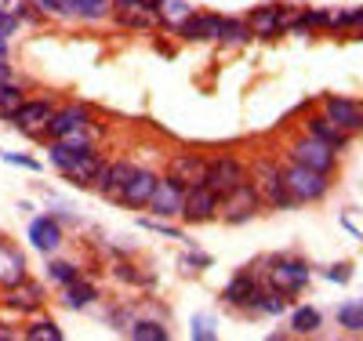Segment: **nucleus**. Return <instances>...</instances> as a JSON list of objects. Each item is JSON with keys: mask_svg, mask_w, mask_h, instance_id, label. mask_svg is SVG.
I'll list each match as a JSON object with an SVG mask.
<instances>
[{"mask_svg": "<svg viewBox=\"0 0 363 341\" xmlns=\"http://www.w3.org/2000/svg\"><path fill=\"white\" fill-rule=\"evenodd\" d=\"M258 203L262 200H258V189H255L251 181H240L236 189H229L225 196H218V211L225 214L229 222H247L251 214L258 211Z\"/></svg>", "mask_w": 363, "mask_h": 341, "instance_id": "4", "label": "nucleus"}, {"mask_svg": "<svg viewBox=\"0 0 363 341\" xmlns=\"http://www.w3.org/2000/svg\"><path fill=\"white\" fill-rule=\"evenodd\" d=\"M135 4H142V8H149V11H157V8H164V0H135Z\"/></svg>", "mask_w": 363, "mask_h": 341, "instance_id": "40", "label": "nucleus"}, {"mask_svg": "<svg viewBox=\"0 0 363 341\" xmlns=\"http://www.w3.org/2000/svg\"><path fill=\"white\" fill-rule=\"evenodd\" d=\"M29 240H33L37 251L51 255L58 243H62V229H58V222L51 218H33V225H29Z\"/></svg>", "mask_w": 363, "mask_h": 341, "instance_id": "21", "label": "nucleus"}, {"mask_svg": "<svg viewBox=\"0 0 363 341\" xmlns=\"http://www.w3.org/2000/svg\"><path fill=\"white\" fill-rule=\"evenodd\" d=\"M186 15H189V8L182 4V0H171V4L164 8V22H178L182 26V22H186Z\"/></svg>", "mask_w": 363, "mask_h": 341, "instance_id": "33", "label": "nucleus"}, {"mask_svg": "<svg viewBox=\"0 0 363 341\" xmlns=\"http://www.w3.org/2000/svg\"><path fill=\"white\" fill-rule=\"evenodd\" d=\"M66 298H69V305H73V308H84V305L95 301V287L84 284V280H73V284L66 287Z\"/></svg>", "mask_w": 363, "mask_h": 341, "instance_id": "27", "label": "nucleus"}, {"mask_svg": "<svg viewBox=\"0 0 363 341\" xmlns=\"http://www.w3.org/2000/svg\"><path fill=\"white\" fill-rule=\"evenodd\" d=\"M153 189H157V174L135 167V174H131L128 185H124V193H120V203L131 207V211H142V207L149 203V196H153Z\"/></svg>", "mask_w": 363, "mask_h": 341, "instance_id": "13", "label": "nucleus"}, {"mask_svg": "<svg viewBox=\"0 0 363 341\" xmlns=\"http://www.w3.org/2000/svg\"><path fill=\"white\" fill-rule=\"evenodd\" d=\"M22 87H15L11 80H4L0 84V120H11L18 109H22Z\"/></svg>", "mask_w": 363, "mask_h": 341, "instance_id": "25", "label": "nucleus"}, {"mask_svg": "<svg viewBox=\"0 0 363 341\" xmlns=\"http://www.w3.org/2000/svg\"><path fill=\"white\" fill-rule=\"evenodd\" d=\"M113 4H135V0H113Z\"/></svg>", "mask_w": 363, "mask_h": 341, "instance_id": "44", "label": "nucleus"}, {"mask_svg": "<svg viewBox=\"0 0 363 341\" xmlns=\"http://www.w3.org/2000/svg\"><path fill=\"white\" fill-rule=\"evenodd\" d=\"M255 189H258V200H265V203H272V207H291L294 200H291V193H287V185H284V174L277 171V167H269V164H262L258 171H255Z\"/></svg>", "mask_w": 363, "mask_h": 341, "instance_id": "10", "label": "nucleus"}, {"mask_svg": "<svg viewBox=\"0 0 363 341\" xmlns=\"http://www.w3.org/2000/svg\"><path fill=\"white\" fill-rule=\"evenodd\" d=\"M327 276H330V280H342V284H345L349 276H352V269H349V265H338V269H330Z\"/></svg>", "mask_w": 363, "mask_h": 341, "instance_id": "39", "label": "nucleus"}, {"mask_svg": "<svg viewBox=\"0 0 363 341\" xmlns=\"http://www.w3.org/2000/svg\"><path fill=\"white\" fill-rule=\"evenodd\" d=\"M284 174V185L294 203H309V200H320L327 193V174L313 171V167H301V164H291Z\"/></svg>", "mask_w": 363, "mask_h": 341, "instance_id": "2", "label": "nucleus"}, {"mask_svg": "<svg viewBox=\"0 0 363 341\" xmlns=\"http://www.w3.org/2000/svg\"><path fill=\"white\" fill-rule=\"evenodd\" d=\"M338 323L352 334H363V301L359 305H342L338 308Z\"/></svg>", "mask_w": 363, "mask_h": 341, "instance_id": "26", "label": "nucleus"}, {"mask_svg": "<svg viewBox=\"0 0 363 341\" xmlns=\"http://www.w3.org/2000/svg\"><path fill=\"white\" fill-rule=\"evenodd\" d=\"M167 174H171V178H178L182 185H200V181L207 178V160H203V157H196V152H182V157H174V160H171Z\"/></svg>", "mask_w": 363, "mask_h": 341, "instance_id": "15", "label": "nucleus"}, {"mask_svg": "<svg viewBox=\"0 0 363 341\" xmlns=\"http://www.w3.org/2000/svg\"><path fill=\"white\" fill-rule=\"evenodd\" d=\"M26 341H62V327L55 323H33L26 330Z\"/></svg>", "mask_w": 363, "mask_h": 341, "instance_id": "31", "label": "nucleus"}, {"mask_svg": "<svg viewBox=\"0 0 363 341\" xmlns=\"http://www.w3.org/2000/svg\"><path fill=\"white\" fill-rule=\"evenodd\" d=\"M193 337H200V341L215 337V330H211V320H193Z\"/></svg>", "mask_w": 363, "mask_h": 341, "instance_id": "34", "label": "nucleus"}, {"mask_svg": "<svg viewBox=\"0 0 363 341\" xmlns=\"http://www.w3.org/2000/svg\"><path fill=\"white\" fill-rule=\"evenodd\" d=\"M359 109H363V106H359Z\"/></svg>", "mask_w": 363, "mask_h": 341, "instance_id": "45", "label": "nucleus"}, {"mask_svg": "<svg viewBox=\"0 0 363 341\" xmlns=\"http://www.w3.org/2000/svg\"><path fill=\"white\" fill-rule=\"evenodd\" d=\"M309 284V265L306 262H272L269 269V287L280 294H298Z\"/></svg>", "mask_w": 363, "mask_h": 341, "instance_id": "9", "label": "nucleus"}, {"mask_svg": "<svg viewBox=\"0 0 363 341\" xmlns=\"http://www.w3.org/2000/svg\"><path fill=\"white\" fill-rule=\"evenodd\" d=\"M0 337H11V330H4V327H0Z\"/></svg>", "mask_w": 363, "mask_h": 341, "instance_id": "43", "label": "nucleus"}, {"mask_svg": "<svg viewBox=\"0 0 363 341\" xmlns=\"http://www.w3.org/2000/svg\"><path fill=\"white\" fill-rule=\"evenodd\" d=\"M327 120H335L338 128L349 135V131H359L363 128V109L349 99H327Z\"/></svg>", "mask_w": 363, "mask_h": 341, "instance_id": "18", "label": "nucleus"}, {"mask_svg": "<svg viewBox=\"0 0 363 341\" xmlns=\"http://www.w3.org/2000/svg\"><path fill=\"white\" fill-rule=\"evenodd\" d=\"M11 308H18V313H37V308L44 305V294L37 284H29V280H18L15 287H8V298H4Z\"/></svg>", "mask_w": 363, "mask_h": 341, "instance_id": "20", "label": "nucleus"}, {"mask_svg": "<svg viewBox=\"0 0 363 341\" xmlns=\"http://www.w3.org/2000/svg\"><path fill=\"white\" fill-rule=\"evenodd\" d=\"M4 160H8V164H22V167H29V171H37V167H40L37 160H29V157H18V152H4Z\"/></svg>", "mask_w": 363, "mask_h": 341, "instance_id": "36", "label": "nucleus"}, {"mask_svg": "<svg viewBox=\"0 0 363 341\" xmlns=\"http://www.w3.org/2000/svg\"><path fill=\"white\" fill-rule=\"evenodd\" d=\"M135 174V167L128 164V160H116V164H109V167H102V174H99V193L102 196H109V200H120V193H124V185H128V178Z\"/></svg>", "mask_w": 363, "mask_h": 341, "instance_id": "16", "label": "nucleus"}, {"mask_svg": "<svg viewBox=\"0 0 363 341\" xmlns=\"http://www.w3.org/2000/svg\"><path fill=\"white\" fill-rule=\"evenodd\" d=\"M309 135L313 138H320V142H327V145H345V131L338 128L335 120H327V116H316V120H309Z\"/></svg>", "mask_w": 363, "mask_h": 341, "instance_id": "22", "label": "nucleus"}, {"mask_svg": "<svg viewBox=\"0 0 363 341\" xmlns=\"http://www.w3.org/2000/svg\"><path fill=\"white\" fill-rule=\"evenodd\" d=\"M182 200H186V185L167 174V178H157V189H153L145 207L153 211L157 218H174V214H182Z\"/></svg>", "mask_w": 363, "mask_h": 341, "instance_id": "5", "label": "nucleus"}, {"mask_svg": "<svg viewBox=\"0 0 363 341\" xmlns=\"http://www.w3.org/2000/svg\"><path fill=\"white\" fill-rule=\"evenodd\" d=\"M51 116H55V106L44 99H33V102H22V109L11 116V123L22 135H40V131H48Z\"/></svg>", "mask_w": 363, "mask_h": 341, "instance_id": "11", "label": "nucleus"}, {"mask_svg": "<svg viewBox=\"0 0 363 341\" xmlns=\"http://www.w3.org/2000/svg\"><path fill=\"white\" fill-rule=\"evenodd\" d=\"M29 4V0H0V11H8V15H15L18 18V11Z\"/></svg>", "mask_w": 363, "mask_h": 341, "instance_id": "37", "label": "nucleus"}, {"mask_svg": "<svg viewBox=\"0 0 363 341\" xmlns=\"http://www.w3.org/2000/svg\"><path fill=\"white\" fill-rule=\"evenodd\" d=\"M18 280H26V255L11 243H0V287H15Z\"/></svg>", "mask_w": 363, "mask_h": 341, "instance_id": "17", "label": "nucleus"}, {"mask_svg": "<svg viewBox=\"0 0 363 341\" xmlns=\"http://www.w3.org/2000/svg\"><path fill=\"white\" fill-rule=\"evenodd\" d=\"M40 4V11H48V15H66L62 11V0H37Z\"/></svg>", "mask_w": 363, "mask_h": 341, "instance_id": "38", "label": "nucleus"}, {"mask_svg": "<svg viewBox=\"0 0 363 341\" xmlns=\"http://www.w3.org/2000/svg\"><path fill=\"white\" fill-rule=\"evenodd\" d=\"M203 181H207L218 196H225L229 189H236L240 181H247V174H244V164H240V160L218 157V160H207V178H203Z\"/></svg>", "mask_w": 363, "mask_h": 341, "instance_id": "8", "label": "nucleus"}, {"mask_svg": "<svg viewBox=\"0 0 363 341\" xmlns=\"http://www.w3.org/2000/svg\"><path fill=\"white\" fill-rule=\"evenodd\" d=\"M131 337H138V341H167V327H160L153 320H142V323L131 327Z\"/></svg>", "mask_w": 363, "mask_h": 341, "instance_id": "29", "label": "nucleus"}, {"mask_svg": "<svg viewBox=\"0 0 363 341\" xmlns=\"http://www.w3.org/2000/svg\"><path fill=\"white\" fill-rule=\"evenodd\" d=\"M291 327H294V334H313L320 327V313L316 308H298L291 316Z\"/></svg>", "mask_w": 363, "mask_h": 341, "instance_id": "28", "label": "nucleus"}, {"mask_svg": "<svg viewBox=\"0 0 363 341\" xmlns=\"http://www.w3.org/2000/svg\"><path fill=\"white\" fill-rule=\"evenodd\" d=\"M48 276H51L55 284H62V287H69L73 280H80V269H73L69 262H51V265H48Z\"/></svg>", "mask_w": 363, "mask_h": 341, "instance_id": "30", "label": "nucleus"}, {"mask_svg": "<svg viewBox=\"0 0 363 341\" xmlns=\"http://www.w3.org/2000/svg\"><path fill=\"white\" fill-rule=\"evenodd\" d=\"M8 80V66H4V58H0V84Z\"/></svg>", "mask_w": 363, "mask_h": 341, "instance_id": "42", "label": "nucleus"}, {"mask_svg": "<svg viewBox=\"0 0 363 341\" xmlns=\"http://www.w3.org/2000/svg\"><path fill=\"white\" fill-rule=\"evenodd\" d=\"M215 211H218V193L211 189L207 181H200V185H186V200H182V218H186V222H207V218H215Z\"/></svg>", "mask_w": 363, "mask_h": 341, "instance_id": "6", "label": "nucleus"}, {"mask_svg": "<svg viewBox=\"0 0 363 341\" xmlns=\"http://www.w3.org/2000/svg\"><path fill=\"white\" fill-rule=\"evenodd\" d=\"M116 18L135 29V26H153L157 22V11H149L142 4H116Z\"/></svg>", "mask_w": 363, "mask_h": 341, "instance_id": "24", "label": "nucleus"}, {"mask_svg": "<svg viewBox=\"0 0 363 341\" xmlns=\"http://www.w3.org/2000/svg\"><path fill=\"white\" fill-rule=\"evenodd\" d=\"M15 26H18V18H15V15L0 11V37H11V33H15Z\"/></svg>", "mask_w": 363, "mask_h": 341, "instance_id": "35", "label": "nucleus"}, {"mask_svg": "<svg viewBox=\"0 0 363 341\" xmlns=\"http://www.w3.org/2000/svg\"><path fill=\"white\" fill-rule=\"evenodd\" d=\"M222 40H229V44H244V40H251V26L225 18V26H222Z\"/></svg>", "mask_w": 363, "mask_h": 341, "instance_id": "32", "label": "nucleus"}, {"mask_svg": "<svg viewBox=\"0 0 363 341\" xmlns=\"http://www.w3.org/2000/svg\"><path fill=\"white\" fill-rule=\"evenodd\" d=\"M62 11L80 18H102L109 11V0H62Z\"/></svg>", "mask_w": 363, "mask_h": 341, "instance_id": "23", "label": "nucleus"}, {"mask_svg": "<svg viewBox=\"0 0 363 341\" xmlns=\"http://www.w3.org/2000/svg\"><path fill=\"white\" fill-rule=\"evenodd\" d=\"M0 58H8V37H0Z\"/></svg>", "mask_w": 363, "mask_h": 341, "instance_id": "41", "label": "nucleus"}, {"mask_svg": "<svg viewBox=\"0 0 363 341\" xmlns=\"http://www.w3.org/2000/svg\"><path fill=\"white\" fill-rule=\"evenodd\" d=\"M291 15L284 8H255L247 26H251V37H280L284 29H291Z\"/></svg>", "mask_w": 363, "mask_h": 341, "instance_id": "12", "label": "nucleus"}, {"mask_svg": "<svg viewBox=\"0 0 363 341\" xmlns=\"http://www.w3.org/2000/svg\"><path fill=\"white\" fill-rule=\"evenodd\" d=\"M291 157H294V164H301V167H313V171H320V174H327L330 167H335V145H327V142H320V138H301L294 149H291Z\"/></svg>", "mask_w": 363, "mask_h": 341, "instance_id": "7", "label": "nucleus"}, {"mask_svg": "<svg viewBox=\"0 0 363 341\" xmlns=\"http://www.w3.org/2000/svg\"><path fill=\"white\" fill-rule=\"evenodd\" d=\"M222 26H225L222 15H193L189 11L178 29L186 40H222Z\"/></svg>", "mask_w": 363, "mask_h": 341, "instance_id": "14", "label": "nucleus"}, {"mask_svg": "<svg viewBox=\"0 0 363 341\" xmlns=\"http://www.w3.org/2000/svg\"><path fill=\"white\" fill-rule=\"evenodd\" d=\"M258 298H262V287L255 284V276L240 272L236 280L225 287V301L229 305H247V308H258Z\"/></svg>", "mask_w": 363, "mask_h": 341, "instance_id": "19", "label": "nucleus"}, {"mask_svg": "<svg viewBox=\"0 0 363 341\" xmlns=\"http://www.w3.org/2000/svg\"><path fill=\"white\" fill-rule=\"evenodd\" d=\"M51 164L62 171L73 185H95L102 174V160L95 157L91 145H66V142H55L51 145Z\"/></svg>", "mask_w": 363, "mask_h": 341, "instance_id": "1", "label": "nucleus"}, {"mask_svg": "<svg viewBox=\"0 0 363 341\" xmlns=\"http://www.w3.org/2000/svg\"><path fill=\"white\" fill-rule=\"evenodd\" d=\"M48 135L55 142H66V145H87V109H80V106H69L62 113L55 109V116L48 123Z\"/></svg>", "mask_w": 363, "mask_h": 341, "instance_id": "3", "label": "nucleus"}]
</instances>
